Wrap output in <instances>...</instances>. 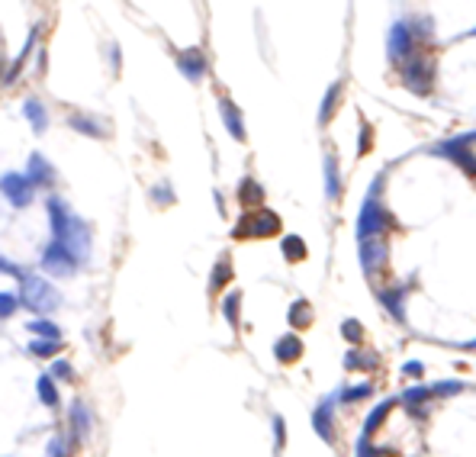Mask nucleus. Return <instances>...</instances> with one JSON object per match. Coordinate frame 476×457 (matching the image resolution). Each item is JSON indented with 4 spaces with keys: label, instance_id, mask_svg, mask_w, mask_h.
Listing matches in <instances>:
<instances>
[{
    "label": "nucleus",
    "instance_id": "nucleus-1",
    "mask_svg": "<svg viewBox=\"0 0 476 457\" xmlns=\"http://www.w3.org/2000/svg\"><path fill=\"white\" fill-rule=\"evenodd\" d=\"M52 290L46 287L42 281H26V303L32 306V309H49V306H55V297H49Z\"/></svg>",
    "mask_w": 476,
    "mask_h": 457
},
{
    "label": "nucleus",
    "instance_id": "nucleus-2",
    "mask_svg": "<svg viewBox=\"0 0 476 457\" xmlns=\"http://www.w3.org/2000/svg\"><path fill=\"white\" fill-rule=\"evenodd\" d=\"M46 267L52 271V274H65V271H71V258L65 255V245H55V248H49Z\"/></svg>",
    "mask_w": 476,
    "mask_h": 457
},
{
    "label": "nucleus",
    "instance_id": "nucleus-3",
    "mask_svg": "<svg viewBox=\"0 0 476 457\" xmlns=\"http://www.w3.org/2000/svg\"><path fill=\"white\" fill-rule=\"evenodd\" d=\"M4 187H7V193H10V200H16V203L23 206L26 200H30V191H26V181L23 177H4Z\"/></svg>",
    "mask_w": 476,
    "mask_h": 457
},
{
    "label": "nucleus",
    "instance_id": "nucleus-4",
    "mask_svg": "<svg viewBox=\"0 0 476 457\" xmlns=\"http://www.w3.org/2000/svg\"><path fill=\"white\" fill-rule=\"evenodd\" d=\"M296 354H300V342H296V338H283V342L277 345V358L280 361H293Z\"/></svg>",
    "mask_w": 476,
    "mask_h": 457
},
{
    "label": "nucleus",
    "instance_id": "nucleus-5",
    "mask_svg": "<svg viewBox=\"0 0 476 457\" xmlns=\"http://www.w3.org/2000/svg\"><path fill=\"white\" fill-rule=\"evenodd\" d=\"M222 110H226V122H229V126H232V132H235V136H245V132H242V126H238V116H235V107H232V103H222Z\"/></svg>",
    "mask_w": 476,
    "mask_h": 457
},
{
    "label": "nucleus",
    "instance_id": "nucleus-6",
    "mask_svg": "<svg viewBox=\"0 0 476 457\" xmlns=\"http://www.w3.org/2000/svg\"><path fill=\"white\" fill-rule=\"evenodd\" d=\"M39 177H42V181H52V171L46 168V161L42 158L32 161V181H39Z\"/></svg>",
    "mask_w": 476,
    "mask_h": 457
},
{
    "label": "nucleus",
    "instance_id": "nucleus-7",
    "mask_svg": "<svg viewBox=\"0 0 476 457\" xmlns=\"http://www.w3.org/2000/svg\"><path fill=\"white\" fill-rule=\"evenodd\" d=\"M409 49V36H406V30H396L393 32V55H402Z\"/></svg>",
    "mask_w": 476,
    "mask_h": 457
},
{
    "label": "nucleus",
    "instance_id": "nucleus-8",
    "mask_svg": "<svg viewBox=\"0 0 476 457\" xmlns=\"http://www.w3.org/2000/svg\"><path fill=\"white\" fill-rule=\"evenodd\" d=\"M39 387H42V399H46L49 406H55V390H52V383H49V377H42Z\"/></svg>",
    "mask_w": 476,
    "mask_h": 457
},
{
    "label": "nucleus",
    "instance_id": "nucleus-9",
    "mask_svg": "<svg viewBox=\"0 0 476 457\" xmlns=\"http://www.w3.org/2000/svg\"><path fill=\"white\" fill-rule=\"evenodd\" d=\"M287 255H290V258H300V255H302L300 238H287Z\"/></svg>",
    "mask_w": 476,
    "mask_h": 457
},
{
    "label": "nucleus",
    "instance_id": "nucleus-10",
    "mask_svg": "<svg viewBox=\"0 0 476 457\" xmlns=\"http://www.w3.org/2000/svg\"><path fill=\"white\" fill-rule=\"evenodd\" d=\"M30 116H32V122H39V126H46V116H42V107H36V103H30Z\"/></svg>",
    "mask_w": 476,
    "mask_h": 457
},
{
    "label": "nucleus",
    "instance_id": "nucleus-11",
    "mask_svg": "<svg viewBox=\"0 0 476 457\" xmlns=\"http://www.w3.org/2000/svg\"><path fill=\"white\" fill-rule=\"evenodd\" d=\"M32 351H39V354H52L55 342H36V345H32Z\"/></svg>",
    "mask_w": 476,
    "mask_h": 457
},
{
    "label": "nucleus",
    "instance_id": "nucleus-12",
    "mask_svg": "<svg viewBox=\"0 0 476 457\" xmlns=\"http://www.w3.org/2000/svg\"><path fill=\"white\" fill-rule=\"evenodd\" d=\"M32 328H36V332H46V335H58V332H55V328L52 326H49V322H36V326H32Z\"/></svg>",
    "mask_w": 476,
    "mask_h": 457
},
{
    "label": "nucleus",
    "instance_id": "nucleus-13",
    "mask_svg": "<svg viewBox=\"0 0 476 457\" xmlns=\"http://www.w3.org/2000/svg\"><path fill=\"white\" fill-rule=\"evenodd\" d=\"M55 373H58V377H68V364H55Z\"/></svg>",
    "mask_w": 476,
    "mask_h": 457
}]
</instances>
